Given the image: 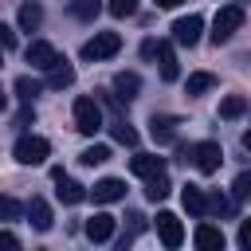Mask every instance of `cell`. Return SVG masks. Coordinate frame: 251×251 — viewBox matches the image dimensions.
Listing matches in <instances>:
<instances>
[{
	"label": "cell",
	"instance_id": "26",
	"mask_svg": "<svg viewBox=\"0 0 251 251\" xmlns=\"http://www.w3.org/2000/svg\"><path fill=\"white\" fill-rule=\"evenodd\" d=\"M39 90H43V86H39L35 78H27V75H20V78H16V94H20L24 102H31V98H35Z\"/></svg>",
	"mask_w": 251,
	"mask_h": 251
},
{
	"label": "cell",
	"instance_id": "2",
	"mask_svg": "<svg viewBox=\"0 0 251 251\" xmlns=\"http://www.w3.org/2000/svg\"><path fill=\"white\" fill-rule=\"evenodd\" d=\"M47 153H51V145H47V137H39V133H24V137H16V145H12V157H16L20 165H43Z\"/></svg>",
	"mask_w": 251,
	"mask_h": 251
},
{
	"label": "cell",
	"instance_id": "31",
	"mask_svg": "<svg viewBox=\"0 0 251 251\" xmlns=\"http://www.w3.org/2000/svg\"><path fill=\"white\" fill-rule=\"evenodd\" d=\"M133 12H137V0H110V16L122 20V16H133Z\"/></svg>",
	"mask_w": 251,
	"mask_h": 251
},
{
	"label": "cell",
	"instance_id": "28",
	"mask_svg": "<svg viewBox=\"0 0 251 251\" xmlns=\"http://www.w3.org/2000/svg\"><path fill=\"white\" fill-rule=\"evenodd\" d=\"M114 141H122V145H137V129H129L122 118L114 122Z\"/></svg>",
	"mask_w": 251,
	"mask_h": 251
},
{
	"label": "cell",
	"instance_id": "11",
	"mask_svg": "<svg viewBox=\"0 0 251 251\" xmlns=\"http://www.w3.org/2000/svg\"><path fill=\"white\" fill-rule=\"evenodd\" d=\"M27 220H31V227H35V231H51V224H55L51 204H47L43 196H31V200H27Z\"/></svg>",
	"mask_w": 251,
	"mask_h": 251
},
{
	"label": "cell",
	"instance_id": "17",
	"mask_svg": "<svg viewBox=\"0 0 251 251\" xmlns=\"http://www.w3.org/2000/svg\"><path fill=\"white\" fill-rule=\"evenodd\" d=\"M157 59H161V78L165 82H176L180 78V67H176V55L169 43H157Z\"/></svg>",
	"mask_w": 251,
	"mask_h": 251
},
{
	"label": "cell",
	"instance_id": "34",
	"mask_svg": "<svg viewBox=\"0 0 251 251\" xmlns=\"http://www.w3.org/2000/svg\"><path fill=\"white\" fill-rule=\"evenodd\" d=\"M176 161L188 165V161H192V145H176Z\"/></svg>",
	"mask_w": 251,
	"mask_h": 251
},
{
	"label": "cell",
	"instance_id": "1",
	"mask_svg": "<svg viewBox=\"0 0 251 251\" xmlns=\"http://www.w3.org/2000/svg\"><path fill=\"white\" fill-rule=\"evenodd\" d=\"M243 20H247V12H243L239 4H224V8L216 12V20H212V31H208V35H212V43H216V47H220V43H227V39L243 27Z\"/></svg>",
	"mask_w": 251,
	"mask_h": 251
},
{
	"label": "cell",
	"instance_id": "8",
	"mask_svg": "<svg viewBox=\"0 0 251 251\" xmlns=\"http://www.w3.org/2000/svg\"><path fill=\"white\" fill-rule=\"evenodd\" d=\"M157 235H161L165 247H180L184 243V227H180V220L173 212H157Z\"/></svg>",
	"mask_w": 251,
	"mask_h": 251
},
{
	"label": "cell",
	"instance_id": "40",
	"mask_svg": "<svg viewBox=\"0 0 251 251\" xmlns=\"http://www.w3.org/2000/svg\"><path fill=\"white\" fill-rule=\"evenodd\" d=\"M0 55H4V51H0Z\"/></svg>",
	"mask_w": 251,
	"mask_h": 251
},
{
	"label": "cell",
	"instance_id": "3",
	"mask_svg": "<svg viewBox=\"0 0 251 251\" xmlns=\"http://www.w3.org/2000/svg\"><path fill=\"white\" fill-rule=\"evenodd\" d=\"M122 51V35L118 31H98L94 39L82 43V59L86 63H102V59H114Z\"/></svg>",
	"mask_w": 251,
	"mask_h": 251
},
{
	"label": "cell",
	"instance_id": "16",
	"mask_svg": "<svg viewBox=\"0 0 251 251\" xmlns=\"http://www.w3.org/2000/svg\"><path fill=\"white\" fill-rule=\"evenodd\" d=\"M176 118H169V114H153V122H149V133H153V141H173L176 137Z\"/></svg>",
	"mask_w": 251,
	"mask_h": 251
},
{
	"label": "cell",
	"instance_id": "25",
	"mask_svg": "<svg viewBox=\"0 0 251 251\" xmlns=\"http://www.w3.org/2000/svg\"><path fill=\"white\" fill-rule=\"evenodd\" d=\"M98 8H102L98 0H71V16H75V20H94Z\"/></svg>",
	"mask_w": 251,
	"mask_h": 251
},
{
	"label": "cell",
	"instance_id": "5",
	"mask_svg": "<svg viewBox=\"0 0 251 251\" xmlns=\"http://www.w3.org/2000/svg\"><path fill=\"white\" fill-rule=\"evenodd\" d=\"M220 161H224V149H220L216 141H200V145H192V165H196L204 176H212V173L220 169Z\"/></svg>",
	"mask_w": 251,
	"mask_h": 251
},
{
	"label": "cell",
	"instance_id": "37",
	"mask_svg": "<svg viewBox=\"0 0 251 251\" xmlns=\"http://www.w3.org/2000/svg\"><path fill=\"white\" fill-rule=\"evenodd\" d=\"M239 141H243V149L251 153V129H243V137H239Z\"/></svg>",
	"mask_w": 251,
	"mask_h": 251
},
{
	"label": "cell",
	"instance_id": "27",
	"mask_svg": "<svg viewBox=\"0 0 251 251\" xmlns=\"http://www.w3.org/2000/svg\"><path fill=\"white\" fill-rule=\"evenodd\" d=\"M231 200H251V173H239L231 180Z\"/></svg>",
	"mask_w": 251,
	"mask_h": 251
},
{
	"label": "cell",
	"instance_id": "9",
	"mask_svg": "<svg viewBox=\"0 0 251 251\" xmlns=\"http://www.w3.org/2000/svg\"><path fill=\"white\" fill-rule=\"evenodd\" d=\"M51 176H55V184H59V188H55V196H59L63 204H78V200L86 196V188H82L78 180H71V176H63V169H51Z\"/></svg>",
	"mask_w": 251,
	"mask_h": 251
},
{
	"label": "cell",
	"instance_id": "18",
	"mask_svg": "<svg viewBox=\"0 0 251 251\" xmlns=\"http://www.w3.org/2000/svg\"><path fill=\"white\" fill-rule=\"evenodd\" d=\"M180 200H184L188 216H196V220H200V216H208V196H204V192H200L196 184H188V188L180 192Z\"/></svg>",
	"mask_w": 251,
	"mask_h": 251
},
{
	"label": "cell",
	"instance_id": "29",
	"mask_svg": "<svg viewBox=\"0 0 251 251\" xmlns=\"http://www.w3.org/2000/svg\"><path fill=\"white\" fill-rule=\"evenodd\" d=\"M24 208H20V200H12V196H4L0 192V220H16Z\"/></svg>",
	"mask_w": 251,
	"mask_h": 251
},
{
	"label": "cell",
	"instance_id": "22",
	"mask_svg": "<svg viewBox=\"0 0 251 251\" xmlns=\"http://www.w3.org/2000/svg\"><path fill=\"white\" fill-rule=\"evenodd\" d=\"M188 94H204V90H212L216 86V75H208V71H196V75H188Z\"/></svg>",
	"mask_w": 251,
	"mask_h": 251
},
{
	"label": "cell",
	"instance_id": "12",
	"mask_svg": "<svg viewBox=\"0 0 251 251\" xmlns=\"http://www.w3.org/2000/svg\"><path fill=\"white\" fill-rule=\"evenodd\" d=\"M129 169L137 173V176H157V173H165V157H157V153H137L133 161H129Z\"/></svg>",
	"mask_w": 251,
	"mask_h": 251
},
{
	"label": "cell",
	"instance_id": "14",
	"mask_svg": "<svg viewBox=\"0 0 251 251\" xmlns=\"http://www.w3.org/2000/svg\"><path fill=\"white\" fill-rule=\"evenodd\" d=\"M192 239H196V247H200V251H220V247H224V231H220L216 224H200Z\"/></svg>",
	"mask_w": 251,
	"mask_h": 251
},
{
	"label": "cell",
	"instance_id": "39",
	"mask_svg": "<svg viewBox=\"0 0 251 251\" xmlns=\"http://www.w3.org/2000/svg\"><path fill=\"white\" fill-rule=\"evenodd\" d=\"M4 106H8V98H4V90H0V110H4Z\"/></svg>",
	"mask_w": 251,
	"mask_h": 251
},
{
	"label": "cell",
	"instance_id": "10",
	"mask_svg": "<svg viewBox=\"0 0 251 251\" xmlns=\"http://www.w3.org/2000/svg\"><path fill=\"white\" fill-rule=\"evenodd\" d=\"M90 196H94V204H114V200H122V196H126V180L106 176V180H98V184L90 188Z\"/></svg>",
	"mask_w": 251,
	"mask_h": 251
},
{
	"label": "cell",
	"instance_id": "36",
	"mask_svg": "<svg viewBox=\"0 0 251 251\" xmlns=\"http://www.w3.org/2000/svg\"><path fill=\"white\" fill-rule=\"evenodd\" d=\"M141 55H145V59H153V55H157V43H153V39H145V43H141Z\"/></svg>",
	"mask_w": 251,
	"mask_h": 251
},
{
	"label": "cell",
	"instance_id": "24",
	"mask_svg": "<svg viewBox=\"0 0 251 251\" xmlns=\"http://www.w3.org/2000/svg\"><path fill=\"white\" fill-rule=\"evenodd\" d=\"M78 161L82 165H102V161H110V145H86L78 153Z\"/></svg>",
	"mask_w": 251,
	"mask_h": 251
},
{
	"label": "cell",
	"instance_id": "23",
	"mask_svg": "<svg viewBox=\"0 0 251 251\" xmlns=\"http://www.w3.org/2000/svg\"><path fill=\"white\" fill-rule=\"evenodd\" d=\"M247 110V98L243 94H227L224 102H220V118H239Z\"/></svg>",
	"mask_w": 251,
	"mask_h": 251
},
{
	"label": "cell",
	"instance_id": "19",
	"mask_svg": "<svg viewBox=\"0 0 251 251\" xmlns=\"http://www.w3.org/2000/svg\"><path fill=\"white\" fill-rule=\"evenodd\" d=\"M114 90H118V98H137V90H141V78L133 75V71H122V75H114Z\"/></svg>",
	"mask_w": 251,
	"mask_h": 251
},
{
	"label": "cell",
	"instance_id": "33",
	"mask_svg": "<svg viewBox=\"0 0 251 251\" xmlns=\"http://www.w3.org/2000/svg\"><path fill=\"white\" fill-rule=\"evenodd\" d=\"M239 247H247V251H251V220H243V224H239Z\"/></svg>",
	"mask_w": 251,
	"mask_h": 251
},
{
	"label": "cell",
	"instance_id": "6",
	"mask_svg": "<svg viewBox=\"0 0 251 251\" xmlns=\"http://www.w3.org/2000/svg\"><path fill=\"white\" fill-rule=\"evenodd\" d=\"M200 31H204V20L192 12V16H180L176 24H173V39L180 43V47H192V43H200Z\"/></svg>",
	"mask_w": 251,
	"mask_h": 251
},
{
	"label": "cell",
	"instance_id": "15",
	"mask_svg": "<svg viewBox=\"0 0 251 251\" xmlns=\"http://www.w3.org/2000/svg\"><path fill=\"white\" fill-rule=\"evenodd\" d=\"M75 82V67L67 63V59H59L55 67H47V86L51 90H63V86H71Z\"/></svg>",
	"mask_w": 251,
	"mask_h": 251
},
{
	"label": "cell",
	"instance_id": "20",
	"mask_svg": "<svg viewBox=\"0 0 251 251\" xmlns=\"http://www.w3.org/2000/svg\"><path fill=\"white\" fill-rule=\"evenodd\" d=\"M16 20H20L24 31H35V27L43 24V8H39L35 0H27V4H20V16H16Z\"/></svg>",
	"mask_w": 251,
	"mask_h": 251
},
{
	"label": "cell",
	"instance_id": "7",
	"mask_svg": "<svg viewBox=\"0 0 251 251\" xmlns=\"http://www.w3.org/2000/svg\"><path fill=\"white\" fill-rule=\"evenodd\" d=\"M24 59H27L35 71H47V67H55V63H59V51H55L47 39H31V43H27V51H24Z\"/></svg>",
	"mask_w": 251,
	"mask_h": 251
},
{
	"label": "cell",
	"instance_id": "21",
	"mask_svg": "<svg viewBox=\"0 0 251 251\" xmlns=\"http://www.w3.org/2000/svg\"><path fill=\"white\" fill-rule=\"evenodd\" d=\"M169 188H173V184H169V176H165V173H157V176H149V180H145V196H149L153 204H157V200H165V196H169Z\"/></svg>",
	"mask_w": 251,
	"mask_h": 251
},
{
	"label": "cell",
	"instance_id": "30",
	"mask_svg": "<svg viewBox=\"0 0 251 251\" xmlns=\"http://www.w3.org/2000/svg\"><path fill=\"white\" fill-rule=\"evenodd\" d=\"M208 212H212V216H227V212H231V200H224L220 192H212V196H208Z\"/></svg>",
	"mask_w": 251,
	"mask_h": 251
},
{
	"label": "cell",
	"instance_id": "13",
	"mask_svg": "<svg viewBox=\"0 0 251 251\" xmlns=\"http://www.w3.org/2000/svg\"><path fill=\"white\" fill-rule=\"evenodd\" d=\"M110 235H114V216L98 212V216H90V220H86V239H94V243H106Z\"/></svg>",
	"mask_w": 251,
	"mask_h": 251
},
{
	"label": "cell",
	"instance_id": "32",
	"mask_svg": "<svg viewBox=\"0 0 251 251\" xmlns=\"http://www.w3.org/2000/svg\"><path fill=\"white\" fill-rule=\"evenodd\" d=\"M12 47H16V31L8 24H0V51H12Z\"/></svg>",
	"mask_w": 251,
	"mask_h": 251
},
{
	"label": "cell",
	"instance_id": "38",
	"mask_svg": "<svg viewBox=\"0 0 251 251\" xmlns=\"http://www.w3.org/2000/svg\"><path fill=\"white\" fill-rule=\"evenodd\" d=\"M180 0H157V8H176Z\"/></svg>",
	"mask_w": 251,
	"mask_h": 251
},
{
	"label": "cell",
	"instance_id": "35",
	"mask_svg": "<svg viewBox=\"0 0 251 251\" xmlns=\"http://www.w3.org/2000/svg\"><path fill=\"white\" fill-rule=\"evenodd\" d=\"M0 247H20V239L12 231H0Z\"/></svg>",
	"mask_w": 251,
	"mask_h": 251
},
{
	"label": "cell",
	"instance_id": "4",
	"mask_svg": "<svg viewBox=\"0 0 251 251\" xmlns=\"http://www.w3.org/2000/svg\"><path fill=\"white\" fill-rule=\"evenodd\" d=\"M75 129L78 133H86V137H94L98 129H102V110H98V102L94 98H75Z\"/></svg>",
	"mask_w": 251,
	"mask_h": 251
}]
</instances>
